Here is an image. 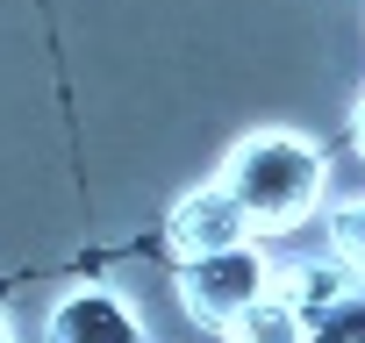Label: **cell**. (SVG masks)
<instances>
[{"label":"cell","mask_w":365,"mask_h":343,"mask_svg":"<svg viewBox=\"0 0 365 343\" xmlns=\"http://www.w3.org/2000/svg\"><path fill=\"white\" fill-rule=\"evenodd\" d=\"M358 150H365V100H358Z\"/></svg>","instance_id":"cell-9"},{"label":"cell","mask_w":365,"mask_h":343,"mask_svg":"<svg viewBox=\"0 0 365 343\" xmlns=\"http://www.w3.org/2000/svg\"><path fill=\"white\" fill-rule=\"evenodd\" d=\"M329 236H336L329 250H336V258H351V265L365 272V201H351V208H336V222H329Z\"/></svg>","instance_id":"cell-8"},{"label":"cell","mask_w":365,"mask_h":343,"mask_svg":"<svg viewBox=\"0 0 365 343\" xmlns=\"http://www.w3.org/2000/svg\"><path fill=\"white\" fill-rule=\"evenodd\" d=\"M0 343H8V315H0Z\"/></svg>","instance_id":"cell-10"},{"label":"cell","mask_w":365,"mask_h":343,"mask_svg":"<svg viewBox=\"0 0 365 343\" xmlns=\"http://www.w3.org/2000/svg\"><path fill=\"white\" fill-rule=\"evenodd\" d=\"M165 236H172L179 258H201V250H230V243H244V236H251V215H244V201L215 179V186H194L187 201L172 208Z\"/></svg>","instance_id":"cell-3"},{"label":"cell","mask_w":365,"mask_h":343,"mask_svg":"<svg viewBox=\"0 0 365 343\" xmlns=\"http://www.w3.org/2000/svg\"><path fill=\"white\" fill-rule=\"evenodd\" d=\"M272 286L294 300V315H301V329H308V322H315L329 300H344L351 286H365V272H358L351 258H336V250H329V258H308V265H294V272H287V279H272Z\"/></svg>","instance_id":"cell-5"},{"label":"cell","mask_w":365,"mask_h":343,"mask_svg":"<svg viewBox=\"0 0 365 343\" xmlns=\"http://www.w3.org/2000/svg\"><path fill=\"white\" fill-rule=\"evenodd\" d=\"M322 150L308 143V136H294V129H258V136H244L237 150H230V164H222V186L244 201V215H251V229H265V236H279V229H301L308 215H315V201H322Z\"/></svg>","instance_id":"cell-1"},{"label":"cell","mask_w":365,"mask_h":343,"mask_svg":"<svg viewBox=\"0 0 365 343\" xmlns=\"http://www.w3.org/2000/svg\"><path fill=\"white\" fill-rule=\"evenodd\" d=\"M265 286H272V265H265V250H258L251 236L230 243V250L179 258V300H187V315L208 322V329H230Z\"/></svg>","instance_id":"cell-2"},{"label":"cell","mask_w":365,"mask_h":343,"mask_svg":"<svg viewBox=\"0 0 365 343\" xmlns=\"http://www.w3.org/2000/svg\"><path fill=\"white\" fill-rule=\"evenodd\" d=\"M51 336H58V343H136L143 322L129 315V300H122L115 286H79V293L58 300Z\"/></svg>","instance_id":"cell-4"},{"label":"cell","mask_w":365,"mask_h":343,"mask_svg":"<svg viewBox=\"0 0 365 343\" xmlns=\"http://www.w3.org/2000/svg\"><path fill=\"white\" fill-rule=\"evenodd\" d=\"M315 343H365V286H351L344 300H329L315 322H308Z\"/></svg>","instance_id":"cell-7"},{"label":"cell","mask_w":365,"mask_h":343,"mask_svg":"<svg viewBox=\"0 0 365 343\" xmlns=\"http://www.w3.org/2000/svg\"><path fill=\"white\" fill-rule=\"evenodd\" d=\"M230 329H237V336H251V343H294V336H308V329H301V315H294V300H287L279 286H265V293H258Z\"/></svg>","instance_id":"cell-6"}]
</instances>
